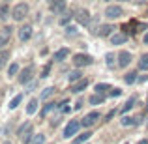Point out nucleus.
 <instances>
[{
    "label": "nucleus",
    "instance_id": "1",
    "mask_svg": "<svg viewBox=\"0 0 148 144\" xmlns=\"http://www.w3.org/2000/svg\"><path fill=\"white\" fill-rule=\"evenodd\" d=\"M28 11H30L28 4H26V2H19V4H15V6L11 8V19H13L15 23H21V21L26 19Z\"/></svg>",
    "mask_w": 148,
    "mask_h": 144
},
{
    "label": "nucleus",
    "instance_id": "2",
    "mask_svg": "<svg viewBox=\"0 0 148 144\" xmlns=\"http://www.w3.org/2000/svg\"><path fill=\"white\" fill-rule=\"evenodd\" d=\"M81 122H77V120H69L68 126L64 127V131H62V137L64 139H73L75 135H79V129H81Z\"/></svg>",
    "mask_w": 148,
    "mask_h": 144
},
{
    "label": "nucleus",
    "instance_id": "3",
    "mask_svg": "<svg viewBox=\"0 0 148 144\" xmlns=\"http://www.w3.org/2000/svg\"><path fill=\"white\" fill-rule=\"evenodd\" d=\"M73 19H75L81 26H88V25H90V21H92V15H90V11H88V10L79 8V10L73 13Z\"/></svg>",
    "mask_w": 148,
    "mask_h": 144
},
{
    "label": "nucleus",
    "instance_id": "4",
    "mask_svg": "<svg viewBox=\"0 0 148 144\" xmlns=\"http://www.w3.org/2000/svg\"><path fill=\"white\" fill-rule=\"evenodd\" d=\"M92 62H94V58L90 56V54L86 53H77L75 56H73V64H75V68H86V66H92Z\"/></svg>",
    "mask_w": 148,
    "mask_h": 144
},
{
    "label": "nucleus",
    "instance_id": "5",
    "mask_svg": "<svg viewBox=\"0 0 148 144\" xmlns=\"http://www.w3.org/2000/svg\"><path fill=\"white\" fill-rule=\"evenodd\" d=\"M32 73H34V68L32 66H26L19 71V77H17V83L19 84H28L32 81Z\"/></svg>",
    "mask_w": 148,
    "mask_h": 144
},
{
    "label": "nucleus",
    "instance_id": "6",
    "mask_svg": "<svg viewBox=\"0 0 148 144\" xmlns=\"http://www.w3.org/2000/svg\"><path fill=\"white\" fill-rule=\"evenodd\" d=\"M103 15L109 19V21H114V19L122 17L124 11H122V8H120V6H107V8H105V13H103Z\"/></svg>",
    "mask_w": 148,
    "mask_h": 144
},
{
    "label": "nucleus",
    "instance_id": "7",
    "mask_svg": "<svg viewBox=\"0 0 148 144\" xmlns=\"http://www.w3.org/2000/svg\"><path fill=\"white\" fill-rule=\"evenodd\" d=\"M99 116H101V114H99L98 111H92V112H88V114L84 116L83 120H81V126H83V127H90V126H94V124L99 120Z\"/></svg>",
    "mask_w": 148,
    "mask_h": 144
},
{
    "label": "nucleus",
    "instance_id": "8",
    "mask_svg": "<svg viewBox=\"0 0 148 144\" xmlns=\"http://www.w3.org/2000/svg\"><path fill=\"white\" fill-rule=\"evenodd\" d=\"M49 10L56 15H62L66 11V0H51L49 2Z\"/></svg>",
    "mask_w": 148,
    "mask_h": 144
},
{
    "label": "nucleus",
    "instance_id": "9",
    "mask_svg": "<svg viewBox=\"0 0 148 144\" xmlns=\"http://www.w3.org/2000/svg\"><path fill=\"white\" fill-rule=\"evenodd\" d=\"M116 58H118V62H116V64H118L120 68H127V66L131 64V60H133V56H131L130 51H122V53H120Z\"/></svg>",
    "mask_w": 148,
    "mask_h": 144
},
{
    "label": "nucleus",
    "instance_id": "10",
    "mask_svg": "<svg viewBox=\"0 0 148 144\" xmlns=\"http://www.w3.org/2000/svg\"><path fill=\"white\" fill-rule=\"evenodd\" d=\"M32 38V25H25L19 28V40L21 41H28Z\"/></svg>",
    "mask_w": 148,
    "mask_h": 144
},
{
    "label": "nucleus",
    "instance_id": "11",
    "mask_svg": "<svg viewBox=\"0 0 148 144\" xmlns=\"http://www.w3.org/2000/svg\"><path fill=\"white\" fill-rule=\"evenodd\" d=\"M112 30H114V26H112V25H101V26H98L96 34H98L99 38H107V36H111V34H112Z\"/></svg>",
    "mask_w": 148,
    "mask_h": 144
},
{
    "label": "nucleus",
    "instance_id": "12",
    "mask_svg": "<svg viewBox=\"0 0 148 144\" xmlns=\"http://www.w3.org/2000/svg\"><path fill=\"white\" fill-rule=\"evenodd\" d=\"M86 86H88V79H81V81H77V83L71 86V94H81L83 90H86Z\"/></svg>",
    "mask_w": 148,
    "mask_h": 144
},
{
    "label": "nucleus",
    "instance_id": "13",
    "mask_svg": "<svg viewBox=\"0 0 148 144\" xmlns=\"http://www.w3.org/2000/svg\"><path fill=\"white\" fill-rule=\"evenodd\" d=\"M127 41V34H114V36H111V43L112 45H124Z\"/></svg>",
    "mask_w": 148,
    "mask_h": 144
},
{
    "label": "nucleus",
    "instance_id": "14",
    "mask_svg": "<svg viewBox=\"0 0 148 144\" xmlns=\"http://www.w3.org/2000/svg\"><path fill=\"white\" fill-rule=\"evenodd\" d=\"M8 17H11V8L10 4H0V21H6Z\"/></svg>",
    "mask_w": 148,
    "mask_h": 144
},
{
    "label": "nucleus",
    "instance_id": "15",
    "mask_svg": "<svg viewBox=\"0 0 148 144\" xmlns=\"http://www.w3.org/2000/svg\"><path fill=\"white\" fill-rule=\"evenodd\" d=\"M69 56V49H58L56 53L53 54V60H56V62H62V60H66V58Z\"/></svg>",
    "mask_w": 148,
    "mask_h": 144
},
{
    "label": "nucleus",
    "instance_id": "16",
    "mask_svg": "<svg viewBox=\"0 0 148 144\" xmlns=\"http://www.w3.org/2000/svg\"><path fill=\"white\" fill-rule=\"evenodd\" d=\"M90 137H92V133H90V131H84V133H79L75 139H73V142H71V144H84V142H86Z\"/></svg>",
    "mask_w": 148,
    "mask_h": 144
},
{
    "label": "nucleus",
    "instance_id": "17",
    "mask_svg": "<svg viewBox=\"0 0 148 144\" xmlns=\"http://www.w3.org/2000/svg\"><path fill=\"white\" fill-rule=\"evenodd\" d=\"M81 79H83V73L79 71V68L68 73V81H69V83H77V81H81Z\"/></svg>",
    "mask_w": 148,
    "mask_h": 144
},
{
    "label": "nucleus",
    "instance_id": "18",
    "mask_svg": "<svg viewBox=\"0 0 148 144\" xmlns=\"http://www.w3.org/2000/svg\"><path fill=\"white\" fill-rule=\"evenodd\" d=\"M36 112H38V99L32 97L28 101V105H26V114H36Z\"/></svg>",
    "mask_w": 148,
    "mask_h": 144
},
{
    "label": "nucleus",
    "instance_id": "19",
    "mask_svg": "<svg viewBox=\"0 0 148 144\" xmlns=\"http://www.w3.org/2000/svg\"><path fill=\"white\" fill-rule=\"evenodd\" d=\"M96 94H99V96H105V94H109V90H112L109 84H105V83H99V84H96Z\"/></svg>",
    "mask_w": 148,
    "mask_h": 144
},
{
    "label": "nucleus",
    "instance_id": "20",
    "mask_svg": "<svg viewBox=\"0 0 148 144\" xmlns=\"http://www.w3.org/2000/svg\"><path fill=\"white\" fill-rule=\"evenodd\" d=\"M137 68L141 69V71H148V53H146V54H143V56L139 58Z\"/></svg>",
    "mask_w": 148,
    "mask_h": 144
},
{
    "label": "nucleus",
    "instance_id": "21",
    "mask_svg": "<svg viewBox=\"0 0 148 144\" xmlns=\"http://www.w3.org/2000/svg\"><path fill=\"white\" fill-rule=\"evenodd\" d=\"M135 101H137V97H135V96H131V97H130V99H127V101H126V105H124V107H122V114H126V112H130V111H131V109H133V105H135Z\"/></svg>",
    "mask_w": 148,
    "mask_h": 144
},
{
    "label": "nucleus",
    "instance_id": "22",
    "mask_svg": "<svg viewBox=\"0 0 148 144\" xmlns=\"http://www.w3.org/2000/svg\"><path fill=\"white\" fill-rule=\"evenodd\" d=\"M103 99H105V96L92 94L90 97H88V103H90V105H99V103H103Z\"/></svg>",
    "mask_w": 148,
    "mask_h": 144
},
{
    "label": "nucleus",
    "instance_id": "23",
    "mask_svg": "<svg viewBox=\"0 0 148 144\" xmlns=\"http://www.w3.org/2000/svg\"><path fill=\"white\" fill-rule=\"evenodd\" d=\"M141 120H137V118H130V116H122V120H120V124L122 126H135V124H139Z\"/></svg>",
    "mask_w": 148,
    "mask_h": 144
},
{
    "label": "nucleus",
    "instance_id": "24",
    "mask_svg": "<svg viewBox=\"0 0 148 144\" xmlns=\"http://www.w3.org/2000/svg\"><path fill=\"white\" fill-rule=\"evenodd\" d=\"M124 81H126V84H133L135 81H137V71H130V73H126Z\"/></svg>",
    "mask_w": 148,
    "mask_h": 144
},
{
    "label": "nucleus",
    "instance_id": "25",
    "mask_svg": "<svg viewBox=\"0 0 148 144\" xmlns=\"http://www.w3.org/2000/svg\"><path fill=\"white\" fill-rule=\"evenodd\" d=\"M8 60H10V51H2L0 53V69L8 64Z\"/></svg>",
    "mask_w": 148,
    "mask_h": 144
},
{
    "label": "nucleus",
    "instance_id": "26",
    "mask_svg": "<svg viewBox=\"0 0 148 144\" xmlns=\"http://www.w3.org/2000/svg\"><path fill=\"white\" fill-rule=\"evenodd\" d=\"M30 127H32V124H30V122H25V124H23V126L17 129V137H23V135H25L26 131L30 129Z\"/></svg>",
    "mask_w": 148,
    "mask_h": 144
},
{
    "label": "nucleus",
    "instance_id": "27",
    "mask_svg": "<svg viewBox=\"0 0 148 144\" xmlns=\"http://www.w3.org/2000/svg\"><path fill=\"white\" fill-rule=\"evenodd\" d=\"M71 19H73V13H66V11H64L62 17H60V25L62 26H68V23L71 21Z\"/></svg>",
    "mask_w": 148,
    "mask_h": 144
},
{
    "label": "nucleus",
    "instance_id": "28",
    "mask_svg": "<svg viewBox=\"0 0 148 144\" xmlns=\"http://www.w3.org/2000/svg\"><path fill=\"white\" fill-rule=\"evenodd\" d=\"M21 101H23V96H21V94H17V96L13 97V99L10 101V109H11V111H13V109H17V107H19V103H21Z\"/></svg>",
    "mask_w": 148,
    "mask_h": 144
},
{
    "label": "nucleus",
    "instance_id": "29",
    "mask_svg": "<svg viewBox=\"0 0 148 144\" xmlns=\"http://www.w3.org/2000/svg\"><path fill=\"white\" fill-rule=\"evenodd\" d=\"M114 54L112 53H107L105 54V64H107V68H112V66H114Z\"/></svg>",
    "mask_w": 148,
    "mask_h": 144
},
{
    "label": "nucleus",
    "instance_id": "30",
    "mask_svg": "<svg viewBox=\"0 0 148 144\" xmlns=\"http://www.w3.org/2000/svg\"><path fill=\"white\" fill-rule=\"evenodd\" d=\"M30 144H45V135L43 133L34 135V139H32V142H30Z\"/></svg>",
    "mask_w": 148,
    "mask_h": 144
},
{
    "label": "nucleus",
    "instance_id": "31",
    "mask_svg": "<svg viewBox=\"0 0 148 144\" xmlns=\"http://www.w3.org/2000/svg\"><path fill=\"white\" fill-rule=\"evenodd\" d=\"M15 73H19V66H17V62H13V64L10 66V69H8V75H10V77H15Z\"/></svg>",
    "mask_w": 148,
    "mask_h": 144
},
{
    "label": "nucleus",
    "instance_id": "32",
    "mask_svg": "<svg viewBox=\"0 0 148 144\" xmlns=\"http://www.w3.org/2000/svg\"><path fill=\"white\" fill-rule=\"evenodd\" d=\"M54 94V88L53 86H49V88H45L43 92H41V99H47V97H51Z\"/></svg>",
    "mask_w": 148,
    "mask_h": 144
},
{
    "label": "nucleus",
    "instance_id": "33",
    "mask_svg": "<svg viewBox=\"0 0 148 144\" xmlns=\"http://www.w3.org/2000/svg\"><path fill=\"white\" fill-rule=\"evenodd\" d=\"M54 107H56V103H47V105L43 107V111H41V116H47V114H49L51 111H53Z\"/></svg>",
    "mask_w": 148,
    "mask_h": 144
},
{
    "label": "nucleus",
    "instance_id": "34",
    "mask_svg": "<svg viewBox=\"0 0 148 144\" xmlns=\"http://www.w3.org/2000/svg\"><path fill=\"white\" fill-rule=\"evenodd\" d=\"M25 135H26V137H25V139H23V142H25V144H28V142H32V139H34V135H32V127H30V129H28V131H26V133H25Z\"/></svg>",
    "mask_w": 148,
    "mask_h": 144
},
{
    "label": "nucleus",
    "instance_id": "35",
    "mask_svg": "<svg viewBox=\"0 0 148 144\" xmlns=\"http://www.w3.org/2000/svg\"><path fill=\"white\" fill-rule=\"evenodd\" d=\"M49 71H51V66H45V68L41 69V75H40V77H47V75H49Z\"/></svg>",
    "mask_w": 148,
    "mask_h": 144
},
{
    "label": "nucleus",
    "instance_id": "36",
    "mask_svg": "<svg viewBox=\"0 0 148 144\" xmlns=\"http://www.w3.org/2000/svg\"><path fill=\"white\" fill-rule=\"evenodd\" d=\"M8 40H10V38H8V36H0V49H2L4 45L8 43Z\"/></svg>",
    "mask_w": 148,
    "mask_h": 144
},
{
    "label": "nucleus",
    "instance_id": "37",
    "mask_svg": "<svg viewBox=\"0 0 148 144\" xmlns=\"http://www.w3.org/2000/svg\"><path fill=\"white\" fill-rule=\"evenodd\" d=\"M109 96H111V97H118L120 96V90H118V88H112V92Z\"/></svg>",
    "mask_w": 148,
    "mask_h": 144
},
{
    "label": "nucleus",
    "instance_id": "38",
    "mask_svg": "<svg viewBox=\"0 0 148 144\" xmlns=\"http://www.w3.org/2000/svg\"><path fill=\"white\" fill-rule=\"evenodd\" d=\"M66 34H75V28L73 26H66Z\"/></svg>",
    "mask_w": 148,
    "mask_h": 144
},
{
    "label": "nucleus",
    "instance_id": "39",
    "mask_svg": "<svg viewBox=\"0 0 148 144\" xmlns=\"http://www.w3.org/2000/svg\"><path fill=\"white\" fill-rule=\"evenodd\" d=\"M112 116H114V111H111V112H109V114H107V116H105V120H107V122H109V120H111V118H112Z\"/></svg>",
    "mask_w": 148,
    "mask_h": 144
},
{
    "label": "nucleus",
    "instance_id": "40",
    "mask_svg": "<svg viewBox=\"0 0 148 144\" xmlns=\"http://www.w3.org/2000/svg\"><path fill=\"white\" fill-rule=\"evenodd\" d=\"M81 107H83V103H81V101H77V103H75V107H73V109H77V111H79Z\"/></svg>",
    "mask_w": 148,
    "mask_h": 144
},
{
    "label": "nucleus",
    "instance_id": "41",
    "mask_svg": "<svg viewBox=\"0 0 148 144\" xmlns=\"http://www.w3.org/2000/svg\"><path fill=\"white\" fill-rule=\"evenodd\" d=\"M143 41H145V45H148V32L145 34V38H143Z\"/></svg>",
    "mask_w": 148,
    "mask_h": 144
},
{
    "label": "nucleus",
    "instance_id": "42",
    "mask_svg": "<svg viewBox=\"0 0 148 144\" xmlns=\"http://www.w3.org/2000/svg\"><path fill=\"white\" fill-rule=\"evenodd\" d=\"M137 144H148V139H143V141H139Z\"/></svg>",
    "mask_w": 148,
    "mask_h": 144
},
{
    "label": "nucleus",
    "instance_id": "43",
    "mask_svg": "<svg viewBox=\"0 0 148 144\" xmlns=\"http://www.w3.org/2000/svg\"><path fill=\"white\" fill-rule=\"evenodd\" d=\"M122 2H131V0H122Z\"/></svg>",
    "mask_w": 148,
    "mask_h": 144
},
{
    "label": "nucleus",
    "instance_id": "44",
    "mask_svg": "<svg viewBox=\"0 0 148 144\" xmlns=\"http://www.w3.org/2000/svg\"><path fill=\"white\" fill-rule=\"evenodd\" d=\"M4 144H11V142H4Z\"/></svg>",
    "mask_w": 148,
    "mask_h": 144
},
{
    "label": "nucleus",
    "instance_id": "45",
    "mask_svg": "<svg viewBox=\"0 0 148 144\" xmlns=\"http://www.w3.org/2000/svg\"><path fill=\"white\" fill-rule=\"evenodd\" d=\"M105 2H111V0H105Z\"/></svg>",
    "mask_w": 148,
    "mask_h": 144
},
{
    "label": "nucleus",
    "instance_id": "46",
    "mask_svg": "<svg viewBox=\"0 0 148 144\" xmlns=\"http://www.w3.org/2000/svg\"><path fill=\"white\" fill-rule=\"evenodd\" d=\"M146 109H148V103H146Z\"/></svg>",
    "mask_w": 148,
    "mask_h": 144
}]
</instances>
